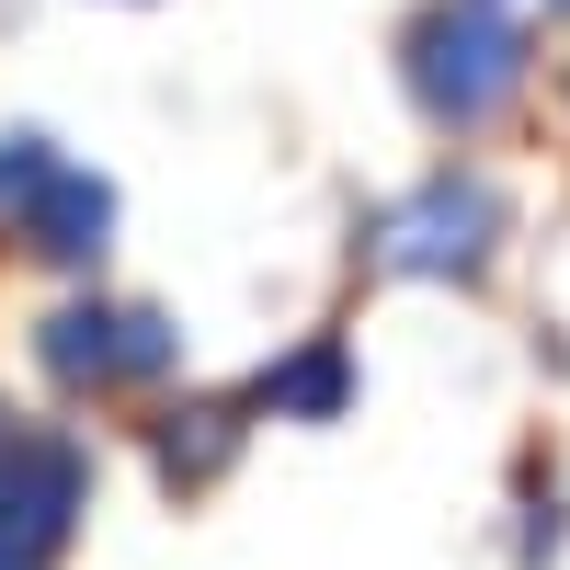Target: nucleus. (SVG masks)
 <instances>
[{
  "instance_id": "5",
  "label": "nucleus",
  "mask_w": 570,
  "mask_h": 570,
  "mask_svg": "<svg viewBox=\"0 0 570 570\" xmlns=\"http://www.w3.org/2000/svg\"><path fill=\"white\" fill-rule=\"evenodd\" d=\"M228 456H240V411H228V400H183V411L160 422V480L195 491V480H217Z\"/></svg>"
},
{
  "instance_id": "2",
  "label": "nucleus",
  "mask_w": 570,
  "mask_h": 570,
  "mask_svg": "<svg viewBox=\"0 0 570 570\" xmlns=\"http://www.w3.org/2000/svg\"><path fill=\"white\" fill-rule=\"evenodd\" d=\"M491 240H502V195H491L480 171H434L422 195H400L389 217L365 228L376 274H480Z\"/></svg>"
},
{
  "instance_id": "8",
  "label": "nucleus",
  "mask_w": 570,
  "mask_h": 570,
  "mask_svg": "<svg viewBox=\"0 0 570 570\" xmlns=\"http://www.w3.org/2000/svg\"><path fill=\"white\" fill-rule=\"evenodd\" d=\"M0 456H12V411H0Z\"/></svg>"
},
{
  "instance_id": "3",
  "label": "nucleus",
  "mask_w": 570,
  "mask_h": 570,
  "mask_svg": "<svg viewBox=\"0 0 570 570\" xmlns=\"http://www.w3.org/2000/svg\"><path fill=\"white\" fill-rule=\"evenodd\" d=\"M171 365V320L160 308H58L46 320V376L58 389H126V376Z\"/></svg>"
},
{
  "instance_id": "4",
  "label": "nucleus",
  "mask_w": 570,
  "mask_h": 570,
  "mask_svg": "<svg viewBox=\"0 0 570 570\" xmlns=\"http://www.w3.org/2000/svg\"><path fill=\"white\" fill-rule=\"evenodd\" d=\"M104 228H115V195H104L91 171H69V160H58V183H46L35 217H23V240H35L46 263H91V252H104Z\"/></svg>"
},
{
  "instance_id": "1",
  "label": "nucleus",
  "mask_w": 570,
  "mask_h": 570,
  "mask_svg": "<svg viewBox=\"0 0 570 570\" xmlns=\"http://www.w3.org/2000/svg\"><path fill=\"white\" fill-rule=\"evenodd\" d=\"M513 80H525V35L502 23V0H445L411 23V91L434 126H480Z\"/></svg>"
},
{
  "instance_id": "6",
  "label": "nucleus",
  "mask_w": 570,
  "mask_h": 570,
  "mask_svg": "<svg viewBox=\"0 0 570 570\" xmlns=\"http://www.w3.org/2000/svg\"><path fill=\"white\" fill-rule=\"evenodd\" d=\"M343 400H354V365H343V343H308V354L263 365V411H297V422H331Z\"/></svg>"
},
{
  "instance_id": "7",
  "label": "nucleus",
  "mask_w": 570,
  "mask_h": 570,
  "mask_svg": "<svg viewBox=\"0 0 570 570\" xmlns=\"http://www.w3.org/2000/svg\"><path fill=\"white\" fill-rule=\"evenodd\" d=\"M46 183H58V149L46 137H0V228H23Z\"/></svg>"
}]
</instances>
